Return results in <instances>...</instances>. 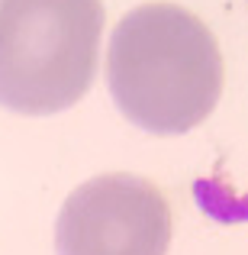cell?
Here are the masks:
<instances>
[{
  "label": "cell",
  "instance_id": "obj_1",
  "mask_svg": "<svg viewBox=\"0 0 248 255\" xmlns=\"http://www.w3.org/2000/svg\"><path fill=\"white\" fill-rule=\"evenodd\" d=\"M106 87L132 126L155 136H180L216 110L223 55L213 32L190 10L142 3L110 36Z\"/></svg>",
  "mask_w": 248,
  "mask_h": 255
},
{
  "label": "cell",
  "instance_id": "obj_3",
  "mask_svg": "<svg viewBox=\"0 0 248 255\" xmlns=\"http://www.w3.org/2000/svg\"><path fill=\"white\" fill-rule=\"evenodd\" d=\"M171 207L139 174H97L58 210V255H167Z\"/></svg>",
  "mask_w": 248,
  "mask_h": 255
},
{
  "label": "cell",
  "instance_id": "obj_2",
  "mask_svg": "<svg viewBox=\"0 0 248 255\" xmlns=\"http://www.w3.org/2000/svg\"><path fill=\"white\" fill-rule=\"evenodd\" d=\"M103 42L100 0H0V107L52 117L90 91Z\"/></svg>",
  "mask_w": 248,
  "mask_h": 255
}]
</instances>
